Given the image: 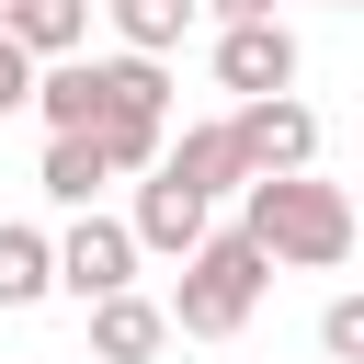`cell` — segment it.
Masks as SVG:
<instances>
[{"instance_id": "cell-1", "label": "cell", "mask_w": 364, "mask_h": 364, "mask_svg": "<svg viewBox=\"0 0 364 364\" xmlns=\"http://www.w3.org/2000/svg\"><path fill=\"white\" fill-rule=\"evenodd\" d=\"M273 273H341L353 262V193L318 182V171H284V182H239V216H228Z\"/></svg>"}, {"instance_id": "cell-2", "label": "cell", "mask_w": 364, "mask_h": 364, "mask_svg": "<svg viewBox=\"0 0 364 364\" xmlns=\"http://www.w3.org/2000/svg\"><path fill=\"white\" fill-rule=\"evenodd\" d=\"M262 296H273V262L239 239V228H205L193 250H182V284H171V341H239L250 318H262Z\"/></svg>"}, {"instance_id": "cell-3", "label": "cell", "mask_w": 364, "mask_h": 364, "mask_svg": "<svg viewBox=\"0 0 364 364\" xmlns=\"http://www.w3.org/2000/svg\"><path fill=\"white\" fill-rule=\"evenodd\" d=\"M182 91H171V57H91V136L114 159V182H148L159 171V136H171Z\"/></svg>"}, {"instance_id": "cell-4", "label": "cell", "mask_w": 364, "mask_h": 364, "mask_svg": "<svg viewBox=\"0 0 364 364\" xmlns=\"http://www.w3.org/2000/svg\"><path fill=\"white\" fill-rule=\"evenodd\" d=\"M216 125H228V148H239V182H284V171H318V114H307L296 91H273V102H228Z\"/></svg>"}, {"instance_id": "cell-5", "label": "cell", "mask_w": 364, "mask_h": 364, "mask_svg": "<svg viewBox=\"0 0 364 364\" xmlns=\"http://www.w3.org/2000/svg\"><path fill=\"white\" fill-rule=\"evenodd\" d=\"M46 250H57V296H80V307H102V296L136 284V239H125V216H102V205H91L68 239H46Z\"/></svg>"}, {"instance_id": "cell-6", "label": "cell", "mask_w": 364, "mask_h": 364, "mask_svg": "<svg viewBox=\"0 0 364 364\" xmlns=\"http://www.w3.org/2000/svg\"><path fill=\"white\" fill-rule=\"evenodd\" d=\"M296 34L284 23H216V91L228 102H273V91H296Z\"/></svg>"}, {"instance_id": "cell-7", "label": "cell", "mask_w": 364, "mask_h": 364, "mask_svg": "<svg viewBox=\"0 0 364 364\" xmlns=\"http://www.w3.org/2000/svg\"><path fill=\"white\" fill-rule=\"evenodd\" d=\"M159 182L193 193V205H228V193H239V148H228V125H216V114H205V125H171V136H159Z\"/></svg>"}, {"instance_id": "cell-8", "label": "cell", "mask_w": 364, "mask_h": 364, "mask_svg": "<svg viewBox=\"0 0 364 364\" xmlns=\"http://www.w3.org/2000/svg\"><path fill=\"white\" fill-rule=\"evenodd\" d=\"M205 228H216V205L171 193L159 171H148V182H136V205H125V239H136V262H148V250H159V262H182V250H193Z\"/></svg>"}, {"instance_id": "cell-9", "label": "cell", "mask_w": 364, "mask_h": 364, "mask_svg": "<svg viewBox=\"0 0 364 364\" xmlns=\"http://www.w3.org/2000/svg\"><path fill=\"white\" fill-rule=\"evenodd\" d=\"M171 353V318H159V296H102L91 307V364H159Z\"/></svg>"}, {"instance_id": "cell-10", "label": "cell", "mask_w": 364, "mask_h": 364, "mask_svg": "<svg viewBox=\"0 0 364 364\" xmlns=\"http://www.w3.org/2000/svg\"><path fill=\"white\" fill-rule=\"evenodd\" d=\"M0 34H11L34 68H57V57H91V0H23Z\"/></svg>"}, {"instance_id": "cell-11", "label": "cell", "mask_w": 364, "mask_h": 364, "mask_svg": "<svg viewBox=\"0 0 364 364\" xmlns=\"http://www.w3.org/2000/svg\"><path fill=\"white\" fill-rule=\"evenodd\" d=\"M91 11L114 23V46H125V57H171V46H182V34L205 23L193 0H91Z\"/></svg>"}, {"instance_id": "cell-12", "label": "cell", "mask_w": 364, "mask_h": 364, "mask_svg": "<svg viewBox=\"0 0 364 364\" xmlns=\"http://www.w3.org/2000/svg\"><path fill=\"white\" fill-rule=\"evenodd\" d=\"M34 182H46L57 205H80V216H91V193L114 182V159H102V136H46V159H34Z\"/></svg>"}, {"instance_id": "cell-13", "label": "cell", "mask_w": 364, "mask_h": 364, "mask_svg": "<svg viewBox=\"0 0 364 364\" xmlns=\"http://www.w3.org/2000/svg\"><path fill=\"white\" fill-rule=\"evenodd\" d=\"M34 296H57V250H46V228L0 216V307H34Z\"/></svg>"}, {"instance_id": "cell-14", "label": "cell", "mask_w": 364, "mask_h": 364, "mask_svg": "<svg viewBox=\"0 0 364 364\" xmlns=\"http://www.w3.org/2000/svg\"><path fill=\"white\" fill-rule=\"evenodd\" d=\"M318 353L330 364H364V296H330L318 307Z\"/></svg>"}, {"instance_id": "cell-15", "label": "cell", "mask_w": 364, "mask_h": 364, "mask_svg": "<svg viewBox=\"0 0 364 364\" xmlns=\"http://www.w3.org/2000/svg\"><path fill=\"white\" fill-rule=\"evenodd\" d=\"M23 102H34V57L0 34V114H23Z\"/></svg>"}, {"instance_id": "cell-16", "label": "cell", "mask_w": 364, "mask_h": 364, "mask_svg": "<svg viewBox=\"0 0 364 364\" xmlns=\"http://www.w3.org/2000/svg\"><path fill=\"white\" fill-rule=\"evenodd\" d=\"M193 11H216V23H273V0H193Z\"/></svg>"}, {"instance_id": "cell-17", "label": "cell", "mask_w": 364, "mask_h": 364, "mask_svg": "<svg viewBox=\"0 0 364 364\" xmlns=\"http://www.w3.org/2000/svg\"><path fill=\"white\" fill-rule=\"evenodd\" d=\"M11 11H23V0H0V23H11Z\"/></svg>"}]
</instances>
